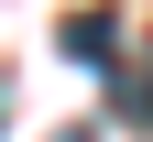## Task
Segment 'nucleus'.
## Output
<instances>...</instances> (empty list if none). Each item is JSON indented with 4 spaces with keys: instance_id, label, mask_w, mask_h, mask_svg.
Returning <instances> with one entry per match:
<instances>
[{
    "instance_id": "nucleus-1",
    "label": "nucleus",
    "mask_w": 153,
    "mask_h": 142,
    "mask_svg": "<svg viewBox=\"0 0 153 142\" xmlns=\"http://www.w3.org/2000/svg\"><path fill=\"white\" fill-rule=\"evenodd\" d=\"M66 55H76V66H109V22H99V11H88V22H66Z\"/></svg>"
}]
</instances>
